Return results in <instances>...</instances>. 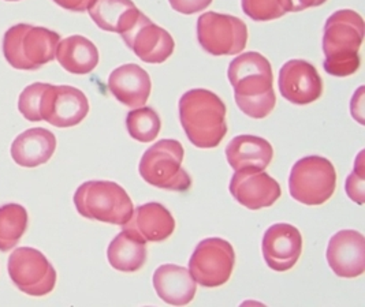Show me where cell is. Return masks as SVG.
<instances>
[{"label": "cell", "instance_id": "9a60e30c", "mask_svg": "<svg viewBox=\"0 0 365 307\" xmlns=\"http://www.w3.org/2000/svg\"><path fill=\"white\" fill-rule=\"evenodd\" d=\"M230 193L247 209L259 210L272 207L282 195V189L264 171H240L230 180Z\"/></svg>", "mask_w": 365, "mask_h": 307}, {"label": "cell", "instance_id": "3957f363", "mask_svg": "<svg viewBox=\"0 0 365 307\" xmlns=\"http://www.w3.org/2000/svg\"><path fill=\"white\" fill-rule=\"evenodd\" d=\"M180 120L187 140L200 149L220 145L227 134L226 104L207 89H190L178 103Z\"/></svg>", "mask_w": 365, "mask_h": 307}, {"label": "cell", "instance_id": "30bf717a", "mask_svg": "<svg viewBox=\"0 0 365 307\" xmlns=\"http://www.w3.org/2000/svg\"><path fill=\"white\" fill-rule=\"evenodd\" d=\"M234 265L232 244L222 238H207L195 249L189 261V272L201 287L215 288L230 280Z\"/></svg>", "mask_w": 365, "mask_h": 307}, {"label": "cell", "instance_id": "6da1fadb", "mask_svg": "<svg viewBox=\"0 0 365 307\" xmlns=\"http://www.w3.org/2000/svg\"><path fill=\"white\" fill-rule=\"evenodd\" d=\"M227 77L241 113L259 120L274 111L277 105L274 74L266 56L253 51L235 56L229 65Z\"/></svg>", "mask_w": 365, "mask_h": 307}, {"label": "cell", "instance_id": "d6a6232c", "mask_svg": "<svg viewBox=\"0 0 365 307\" xmlns=\"http://www.w3.org/2000/svg\"><path fill=\"white\" fill-rule=\"evenodd\" d=\"M4 1H21V0H4Z\"/></svg>", "mask_w": 365, "mask_h": 307}, {"label": "cell", "instance_id": "44dd1931", "mask_svg": "<svg viewBox=\"0 0 365 307\" xmlns=\"http://www.w3.org/2000/svg\"><path fill=\"white\" fill-rule=\"evenodd\" d=\"M225 153L235 172L264 171L274 159L272 145L264 138L250 134L234 137Z\"/></svg>", "mask_w": 365, "mask_h": 307}, {"label": "cell", "instance_id": "e0dca14e", "mask_svg": "<svg viewBox=\"0 0 365 307\" xmlns=\"http://www.w3.org/2000/svg\"><path fill=\"white\" fill-rule=\"evenodd\" d=\"M175 229V220L170 210L162 204L148 202L137 207L130 220L122 226V231L129 232L143 242H163Z\"/></svg>", "mask_w": 365, "mask_h": 307}, {"label": "cell", "instance_id": "8992f818", "mask_svg": "<svg viewBox=\"0 0 365 307\" xmlns=\"http://www.w3.org/2000/svg\"><path fill=\"white\" fill-rule=\"evenodd\" d=\"M183 156L185 149L180 141L160 140L143 155L138 172L153 187L186 192L192 186V179L182 168Z\"/></svg>", "mask_w": 365, "mask_h": 307}, {"label": "cell", "instance_id": "5bb4252c", "mask_svg": "<svg viewBox=\"0 0 365 307\" xmlns=\"http://www.w3.org/2000/svg\"><path fill=\"white\" fill-rule=\"evenodd\" d=\"M327 262L338 277L354 279L365 272L364 235L354 229H342L332 235L327 247Z\"/></svg>", "mask_w": 365, "mask_h": 307}, {"label": "cell", "instance_id": "d4e9b609", "mask_svg": "<svg viewBox=\"0 0 365 307\" xmlns=\"http://www.w3.org/2000/svg\"><path fill=\"white\" fill-rule=\"evenodd\" d=\"M28 212L19 204L0 207V251L13 250L28 229Z\"/></svg>", "mask_w": 365, "mask_h": 307}, {"label": "cell", "instance_id": "7402d4cb", "mask_svg": "<svg viewBox=\"0 0 365 307\" xmlns=\"http://www.w3.org/2000/svg\"><path fill=\"white\" fill-rule=\"evenodd\" d=\"M55 59L67 73L86 76L99 65V49L89 38L76 34L59 41Z\"/></svg>", "mask_w": 365, "mask_h": 307}, {"label": "cell", "instance_id": "ffe728a7", "mask_svg": "<svg viewBox=\"0 0 365 307\" xmlns=\"http://www.w3.org/2000/svg\"><path fill=\"white\" fill-rule=\"evenodd\" d=\"M56 150V137L50 130L34 128L22 131L13 141L10 155L24 168H36L50 162Z\"/></svg>", "mask_w": 365, "mask_h": 307}, {"label": "cell", "instance_id": "ac0fdd59", "mask_svg": "<svg viewBox=\"0 0 365 307\" xmlns=\"http://www.w3.org/2000/svg\"><path fill=\"white\" fill-rule=\"evenodd\" d=\"M111 95L129 108L144 107L152 90L150 74L138 65L119 66L108 77Z\"/></svg>", "mask_w": 365, "mask_h": 307}, {"label": "cell", "instance_id": "5b68a950", "mask_svg": "<svg viewBox=\"0 0 365 307\" xmlns=\"http://www.w3.org/2000/svg\"><path fill=\"white\" fill-rule=\"evenodd\" d=\"M73 201L85 219L114 226H125L134 212L132 198L111 180L85 182L74 193Z\"/></svg>", "mask_w": 365, "mask_h": 307}, {"label": "cell", "instance_id": "83f0119b", "mask_svg": "<svg viewBox=\"0 0 365 307\" xmlns=\"http://www.w3.org/2000/svg\"><path fill=\"white\" fill-rule=\"evenodd\" d=\"M50 83L34 82L28 85L18 98V111L29 122H41V105Z\"/></svg>", "mask_w": 365, "mask_h": 307}, {"label": "cell", "instance_id": "603a6c76", "mask_svg": "<svg viewBox=\"0 0 365 307\" xmlns=\"http://www.w3.org/2000/svg\"><path fill=\"white\" fill-rule=\"evenodd\" d=\"M88 13L101 31L118 34L132 29L141 16L132 0H95Z\"/></svg>", "mask_w": 365, "mask_h": 307}, {"label": "cell", "instance_id": "7a4b0ae2", "mask_svg": "<svg viewBox=\"0 0 365 307\" xmlns=\"http://www.w3.org/2000/svg\"><path fill=\"white\" fill-rule=\"evenodd\" d=\"M363 16L353 10H336L327 18L323 31L324 71L332 77H350L360 68L359 51L364 41Z\"/></svg>", "mask_w": 365, "mask_h": 307}, {"label": "cell", "instance_id": "484cf974", "mask_svg": "<svg viewBox=\"0 0 365 307\" xmlns=\"http://www.w3.org/2000/svg\"><path fill=\"white\" fill-rule=\"evenodd\" d=\"M126 129L137 142L148 144L158 138L162 129V120L153 108L140 107L128 113Z\"/></svg>", "mask_w": 365, "mask_h": 307}, {"label": "cell", "instance_id": "4316f807", "mask_svg": "<svg viewBox=\"0 0 365 307\" xmlns=\"http://www.w3.org/2000/svg\"><path fill=\"white\" fill-rule=\"evenodd\" d=\"M245 16L256 22H268L292 13L290 0H241Z\"/></svg>", "mask_w": 365, "mask_h": 307}, {"label": "cell", "instance_id": "f1b7e54d", "mask_svg": "<svg viewBox=\"0 0 365 307\" xmlns=\"http://www.w3.org/2000/svg\"><path fill=\"white\" fill-rule=\"evenodd\" d=\"M364 150H361L356 159L354 170L346 179V193L351 201L359 205H364Z\"/></svg>", "mask_w": 365, "mask_h": 307}, {"label": "cell", "instance_id": "4dcf8cb0", "mask_svg": "<svg viewBox=\"0 0 365 307\" xmlns=\"http://www.w3.org/2000/svg\"><path fill=\"white\" fill-rule=\"evenodd\" d=\"M52 1L67 11L83 13L89 10V7L93 4L95 0H52Z\"/></svg>", "mask_w": 365, "mask_h": 307}, {"label": "cell", "instance_id": "9c48e42d", "mask_svg": "<svg viewBox=\"0 0 365 307\" xmlns=\"http://www.w3.org/2000/svg\"><path fill=\"white\" fill-rule=\"evenodd\" d=\"M7 271L19 291L44 296L56 286V271L48 259L34 247L16 249L7 261Z\"/></svg>", "mask_w": 365, "mask_h": 307}, {"label": "cell", "instance_id": "cb8c5ba5", "mask_svg": "<svg viewBox=\"0 0 365 307\" xmlns=\"http://www.w3.org/2000/svg\"><path fill=\"white\" fill-rule=\"evenodd\" d=\"M145 242L134 238L126 231H122L111 241L107 249V259L110 265L123 274H134L140 271L147 262Z\"/></svg>", "mask_w": 365, "mask_h": 307}, {"label": "cell", "instance_id": "52a82bcc", "mask_svg": "<svg viewBox=\"0 0 365 307\" xmlns=\"http://www.w3.org/2000/svg\"><path fill=\"white\" fill-rule=\"evenodd\" d=\"M335 187L336 171L326 157H302L290 171L289 192L299 204L308 207L323 205L335 193Z\"/></svg>", "mask_w": 365, "mask_h": 307}, {"label": "cell", "instance_id": "1f68e13d", "mask_svg": "<svg viewBox=\"0 0 365 307\" xmlns=\"http://www.w3.org/2000/svg\"><path fill=\"white\" fill-rule=\"evenodd\" d=\"M292 1V13H299L308 9L319 7L324 4L327 0H290Z\"/></svg>", "mask_w": 365, "mask_h": 307}, {"label": "cell", "instance_id": "d6986e66", "mask_svg": "<svg viewBox=\"0 0 365 307\" xmlns=\"http://www.w3.org/2000/svg\"><path fill=\"white\" fill-rule=\"evenodd\" d=\"M153 288L171 306L189 305L197 291V283L189 269L174 264L159 266L153 274Z\"/></svg>", "mask_w": 365, "mask_h": 307}, {"label": "cell", "instance_id": "2e32d148", "mask_svg": "<svg viewBox=\"0 0 365 307\" xmlns=\"http://www.w3.org/2000/svg\"><path fill=\"white\" fill-rule=\"evenodd\" d=\"M262 250L269 269L275 272H287L301 257V232L292 224H274L264 232Z\"/></svg>", "mask_w": 365, "mask_h": 307}, {"label": "cell", "instance_id": "f546056e", "mask_svg": "<svg viewBox=\"0 0 365 307\" xmlns=\"http://www.w3.org/2000/svg\"><path fill=\"white\" fill-rule=\"evenodd\" d=\"M214 0H168L171 9L183 16L197 14L207 10Z\"/></svg>", "mask_w": 365, "mask_h": 307}, {"label": "cell", "instance_id": "7c38bea8", "mask_svg": "<svg viewBox=\"0 0 365 307\" xmlns=\"http://www.w3.org/2000/svg\"><path fill=\"white\" fill-rule=\"evenodd\" d=\"M120 37L140 61L150 65L165 63L175 48L173 36L166 29L155 25L143 13L133 28L120 34Z\"/></svg>", "mask_w": 365, "mask_h": 307}, {"label": "cell", "instance_id": "8fae6325", "mask_svg": "<svg viewBox=\"0 0 365 307\" xmlns=\"http://www.w3.org/2000/svg\"><path fill=\"white\" fill-rule=\"evenodd\" d=\"M89 113V101L80 89L48 85L41 105V120L59 129L80 125Z\"/></svg>", "mask_w": 365, "mask_h": 307}, {"label": "cell", "instance_id": "ba28073f", "mask_svg": "<svg viewBox=\"0 0 365 307\" xmlns=\"http://www.w3.org/2000/svg\"><path fill=\"white\" fill-rule=\"evenodd\" d=\"M197 40L212 56L240 55L248 43V26L238 16L208 11L197 19Z\"/></svg>", "mask_w": 365, "mask_h": 307}, {"label": "cell", "instance_id": "277c9868", "mask_svg": "<svg viewBox=\"0 0 365 307\" xmlns=\"http://www.w3.org/2000/svg\"><path fill=\"white\" fill-rule=\"evenodd\" d=\"M59 41V33L43 26L18 24L4 33L1 48L6 62L13 68L34 71L55 59Z\"/></svg>", "mask_w": 365, "mask_h": 307}, {"label": "cell", "instance_id": "4fadbf2b", "mask_svg": "<svg viewBox=\"0 0 365 307\" xmlns=\"http://www.w3.org/2000/svg\"><path fill=\"white\" fill-rule=\"evenodd\" d=\"M278 86L283 98L296 105H308L323 95V80L314 65L292 59L279 70Z\"/></svg>", "mask_w": 365, "mask_h": 307}]
</instances>
